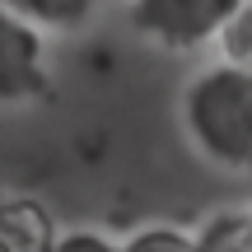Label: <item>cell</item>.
<instances>
[{"label":"cell","instance_id":"obj_8","mask_svg":"<svg viewBox=\"0 0 252 252\" xmlns=\"http://www.w3.org/2000/svg\"><path fill=\"white\" fill-rule=\"evenodd\" d=\"M220 61H229V65H243V70H252V0H248V9L229 24V33L220 37Z\"/></svg>","mask_w":252,"mask_h":252},{"label":"cell","instance_id":"obj_1","mask_svg":"<svg viewBox=\"0 0 252 252\" xmlns=\"http://www.w3.org/2000/svg\"><path fill=\"white\" fill-rule=\"evenodd\" d=\"M191 150L224 173H252V70L215 61L182 89Z\"/></svg>","mask_w":252,"mask_h":252},{"label":"cell","instance_id":"obj_4","mask_svg":"<svg viewBox=\"0 0 252 252\" xmlns=\"http://www.w3.org/2000/svg\"><path fill=\"white\" fill-rule=\"evenodd\" d=\"M61 224L33 196L0 191V252H52Z\"/></svg>","mask_w":252,"mask_h":252},{"label":"cell","instance_id":"obj_5","mask_svg":"<svg viewBox=\"0 0 252 252\" xmlns=\"http://www.w3.org/2000/svg\"><path fill=\"white\" fill-rule=\"evenodd\" d=\"M0 5L37 33H75L98 14V0H0Z\"/></svg>","mask_w":252,"mask_h":252},{"label":"cell","instance_id":"obj_7","mask_svg":"<svg viewBox=\"0 0 252 252\" xmlns=\"http://www.w3.org/2000/svg\"><path fill=\"white\" fill-rule=\"evenodd\" d=\"M117 252H196V234L178 224H140L117 238Z\"/></svg>","mask_w":252,"mask_h":252},{"label":"cell","instance_id":"obj_2","mask_svg":"<svg viewBox=\"0 0 252 252\" xmlns=\"http://www.w3.org/2000/svg\"><path fill=\"white\" fill-rule=\"evenodd\" d=\"M248 0H126V19L163 52H201L229 33Z\"/></svg>","mask_w":252,"mask_h":252},{"label":"cell","instance_id":"obj_6","mask_svg":"<svg viewBox=\"0 0 252 252\" xmlns=\"http://www.w3.org/2000/svg\"><path fill=\"white\" fill-rule=\"evenodd\" d=\"M196 252H252V210H220L196 229Z\"/></svg>","mask_w":252,"mask_h":252},{"label":"cell","instance_id":"obj_3","mask_svg":"<svg viewBox=\"0 0 252 252\" xmlns=\"http://www.w3.org/2000/svg\"><path fill=\"white\" fill-rule=\"evenodd\" d=\"M47 94V33L0 5V108H28Z\"/></svg>","mask_w":252,"mask_h":252},{"label":"cell","instance_id":"obj_9","mask_svg":"<svg viewBox=\"0 0 252 252\" xmlns=\"http://www.w3.org/2000/svg\"><path fill=\"white\" fill-rule=\"evenodd\" d=\"M52 252H117V238L103 229H61Z\"/></svg>","mask_w":252,"mask_h":252}]
</instances>
